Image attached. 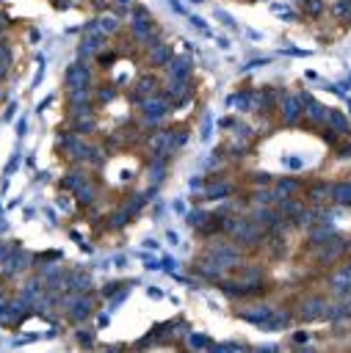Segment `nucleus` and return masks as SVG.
<instances>
[{"mask_svg":"<svg viewBox=\"0 0 351 353\" xmlns=\"http://www.w3.org/2000/svg\"><path fill=\"white\" fill-rule=\"evenodd\" d=\"M8 251H11V249H8L6 243H0V259H3V257H6V254H8Z\"/></svg>","mask_w":351,"mask_h":353,"instance_id":"obj_1","label":"nucleus"}]
</instances>
